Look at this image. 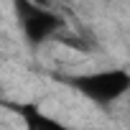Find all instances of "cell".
Listing matches in <instances>:
<instances>
[{"instance_id":"6da1fadb","label":"cell","mask_w":130,"mask_h":130,"mask_svg":"<svg viewBox=\"0 0 130 130\" xmlns=\"http://www.w3.org/2000/svg\"><path fill=\"white\" fill-rule=\"evenodd\" d=\"M69 87H74L79 94L97 105H110L120 100L130 89V74L127 69H105V72H92V74H79V77H67L64 79Z\"/></svg>"},{"instance_id":"7a4b0ae2","label":"cell","mask_w":130,"mask_h":130,"mask_svg":"<svg viewBox=\"0 0 130 130\" xmlns=\"http://www.w3.org/2000/svg\"><path fill=\"white\" fill-rule=\"evenodd\" d=\"M13 8H15L18 23L23 28V38L31 48L41 46L48 36H54L64 26L61 15L51 13L48 8H38L33 0H13Z\"/></svg>"},{"instance_id":"3957f363","label":"cell","mask_w":130,"mask_h":130,"mask_svg":"<svg viewBox=\"0 0 130 130\" xmlns=\"http://www.w3.org/2000/svg\"><path fill=\"white\" fill-rule=\"evenodd\" d=\"M3 105L5 107H10V110H15L21 117H23V122H26V127L28 130H69V127H64L59 120H54V117H48V115H43L36 105H8L5 100H3Z\"/></svg>"},{"instance_id":"277c9868","label":"cell","mask_w":130,"mask_h":130,"mask_svg":"<svg viewBox=\"0 0 130 130\" xmlns=\"http://www.w3.org/2000/svg\"><path fill=\"white\" fill-rule=\"evenodd\" d=\"M33 3H36L38 8H48V5H51V0H33Z\"/></svg>"},{"instance_id":"5b68a950","label":"cell","mask_w":130,"mask_h":130,"mask_svg":"<svg viewBox=\"0 0 130 130\" xmlns=\"http://www.w3.org/2000/svg\"><path fill=\"white\" fill-rule=\"evenodd\" d=\"M0 105H3V92H0Z\"/></svg>"}]
</instances>
